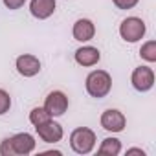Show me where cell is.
Segmentation results:
<instances>
[{
  "label": "cell",
  "instance_id": "1",
  "mask_svg": "<svg viewBox=\"0 0 156 156\" xmlns=\"http://www.w3.org/2000/svg\"><path fill=\"white\" fill-rule=\"evenodd\" d=\"M85 88L92 98L101 99V98L108 96V92L112 90V77L105 70H94L87 75Z\"/></svg>",
  "mask_w": 156,
  "mask_h": 156
},
{
  "label": "cell",
  "instance_id": "2",
  "mask_svg": "<svg viewBox=\"0 0 156 156\" xmlns=\"http://www.w3.org/2000/svg\"><path fill=\"white\" fill-rule=\"evenodd\" d=\"M96 132L88 127H79L70 134V147L77 154H90L96 147Z\"/></svg>",
  "mask_w": 156,
  "mask_h": 156
},
{
  "label": "cell",
  "instance_id": "3",
  "mask_svg": "<svg viewBox=\"0 0 156 156\" xmlns=\"http://www.w3.org/2000/svg\"><path fill=\"white\" fill-rule=\"evenodd\" d=\"M147 26L140 17H127L119 24V35L125 42H138L145 37Z\"/></svg>",
  "mask_w": 156,
  "mask_h": 156
},
{
  "label": "cell",
  "instance_id": "4",
  "mask_svg": "<svg viewBox=\"0 0 156 156\" xmlns=\"http://www.w3.org/2000/svg\"><path fill=\"white\" fill-rule=\"evenodd\" d=\"M68 98H66V94L64 92H61V90H53V92H50L48 96H46V99H44V108L48 110V114L51 116V118H59V116H62L66 110H68Z\"/></svg>",
  "mask_w": 156,
  "mask_h": 156
},
{
  "label": "cell",
  "instance_id": "5",
  "mask_svg": "<svg viewBox=\"0 0 156 156\" xmlns=\"http://www.w3.org/2000/svg\"><path fill=\"white\" fill-rule=\"evenodd\" d=\"M130 83L138 92H149L154 87V72L149 66H138L134 68L130 75Z\"/></svg>",
  "mask_w": 156,
  "mask_h": 156
},
{
  "label": "cell",
  "instance_id": "6",
  "mask_svg": "<svg viewBox=\"0 0 156 156\" xmlns=\"http://www.w3.org/2000/svg\"><path fill=\"white\" fill-rule=\"evenodd\" d=\"M11 141V149H13V154L15 156H28L35 151V138L30 134V132H19L15 136L9 138Z\"/></svg>",
  "mask_w": 156,
  "mask_h": 156
},
{
  "label": "cell",
  "instance_id": "7",
  "mask_svg": "<svg viewBox=\"0 0 156 156\" xmlns=\"http://www.w3.org/2000/svg\"><path fill=\"white\" fill-rule=\"evenodd\" d=\"M101 127L108 132H121L127 125V119L123 116V112L116 110V108H108L101 114V119H99Z\"/></svg>",
  "mask_w": 156,
  "mask_h": 156
},
{
  "label": "cell",
  "instance_id": "8",
  "mask_svg": "<svg viewBox=\"0 0 156 156\" xmlns=\"http://www.w3.org/2000/svg\"><path fill=\"white\" fill-rule=\"evenodd\" d=\"M35 130H37L39 138L42 141H46V143H59L62 140V136H64L62 127L59 123H55L53 119H50V121H46L42 125H37Z\"/></svg>",
  "mask_w": 156,
  "mask_h": 156
},
{
  "label": "cell",
  "instance_id": "9",
  "mask_svg": "<svg viewBox=\"0 0 156 156\" xmlns=\"http://www.w3.org/2000/svg\"><path fill=\"white\" fill-rule=\"evenodd\" d=\"M15 66H17V72L22 77H33V75H37L41 72V61H39V57H35L31 53L19 55Z\"/></svg>",
  "mask_w": 156,
  "mask_h": 156
},
{
  "label": "cell",
  "instance_id": "10",
  "mask_svg": "<svg viewBox=\"0 0 156 156\" xmlns=\"http://www.w3.org/2000/svg\"><path fill=\"white\" fill-rule=\"evenodd\" d=\"M72 33H73V39H75V41H79V42H88V41H92L94 35H96V26H94V22L88 20V19H79V20H75Z\"/></svg>",
  "mask_w": 156,
  "mask_h": 156
},
{
  "label": "cell",
  "instance_id": "11",
  "mask_svg": "<svg viewBox=\"0 0 156 156\" xmlns=\"http://www.w3.org/2000/svg\"><path fill=\"white\" fill-rule=\"evenodd\" d=\"M73 59L79 66H96L99 62V59H101V53L94 46H83L79 50H75Z\"/></svg>",
  "mask_w": 156,
  "mask_h": 156
},
{
  "label": "cell",
  "instance_id": "12",
  "mask_svg": "<svg viewBox=\"0 0 156 156\" xmlns=\"http://www.w3.org/2000/svg\"><path fill=\"white\" fill-rule=\"evenodd\" d=\"M55 0H31L30 2V11L35 19L46 20L55 13Z\"/></svg>",
  "mask_w": 156,
  "mask_h": 156
},
{
  "label": "cell",
  "instance_id": "13",
  "mask_svg": "<svg viewBox=\"0 0 156 156\" xmlns=\"http://www.w3.org/2000/svg\"><path fill=\"white\" fill-rule=\"evenodd\" d=\"M121 152V141L118 138H105L98 149V154L103 156H118Z\"/></svg>",
  "mask_w": 156,
  "mask_h": 156
},
{
  "label": "cell",
  "instance_id": "14",
  "mask_svg": "<svg viewBox=\"0 0 156 156\" xmlns=\"http://www.w3.org/2000/svg\"><path fill=\"white\" fill-rule=\"evenodd\" d=\"M50 119H51V116L48 114V110H46L44 107H35V108L30 112V121H31L33 127L42 125V123H46V121H50Z\"/></svg>",
  "mask_w": 156,
  "mask_h": 156
},
{
  "label": "cell",
  "instance_id": "15",
  "mask_svg": "<svg viewBox=\"0 0 156 156\" xmlns=\"http://www.w3.org/2000/svg\"><path fill=\"white\" fill-rule=\"evenodd\" d=\"M140 55L147 62H156V41H147L145 44H141Z\"/></svg>",
  "mask_w": 156,
  "mask_h": 156
},
{
  "label": "cell",
  "instance_id": "16",
  "mask_svg": "<svg viewBox=\"0 0 156 156\" xmlns=\"http://www.w3.org/2000/svg\"><path fill=\"white\" fill-rule=\"evenodd\" d=\"M9 108H11V96L4 88H0V116L9 112Z\"/></svg>",
  "mask_w": 156,
  "mask_h": 156
},
{
  "label": "cell",
  "instance_id": "17",
  "mask_svg": "<svg viewBox=\"0 0 156 156\" xmlns=\"http://www.w3.org/2000/svg\"><path fill=\"white\" fill-rule=\"evenodd\" d=\"M112 2L118 9H132L140 0H112Z\"/></svg>",
  "mask_w": 156,
  "mask_h": 156
},
{
  "label": "cell",
  "instance_id": "18",
  "mask_svg": "<svg viewBox=\"0 0 156 156\" xmlns=\"http://www.w3.org/2000/svg\"><path fill=\"white\" fill-rule=\"evenodd\" d=\"M0 154H2V156H15V154H13V149H11L9 138L2 140V143H0Z\"/></svg>",
  "mask_w": 156,
  "mask_h": 156
},
{
  "label": "cell",
  "instance_id": "19",
  "mask_svg": "<svg viewBox=\"0 0 156 156\" xmlns=\"http://www.w3.org/2000/svg\"><path fill=\"white\" fill-rule=\"evenodd\" d=\"M2 2H4V6L8 9H20L28 0H2Z\"/></svg>",
  "mask_w": 156,
  "mask_h": 156
},
{
  "label": "cell",
  "instance_id": "20",
  "mask_svg": "<svg viewBox=\"0 0 156 156\" xmlns=\"http://www.w3.org/2000/svg\"><path fill=\"white\" fill-rule=\"evenodd\" d=\"M130 154H140V156H145V151H141V149H127V156H130Z\"/></svg>",
  "mask_w": 156,
  "mask_h": 156
}]
</instances>
